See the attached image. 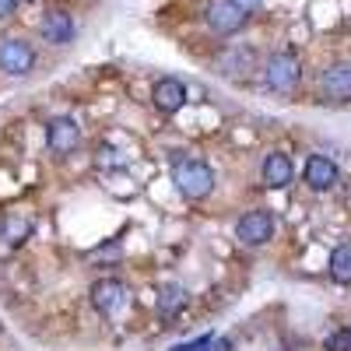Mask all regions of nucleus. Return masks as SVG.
<instances>
[{
	"instance_id": "423d86ee",
	"label": "nucleus",
	"mask_w": 351,
	"mask_h": 351,
	"mask_svg": "<svg viewBox=\"0 0 351 351\" xmlns=\"http://www.w3.org/2000/svg\"><path fill=\"white\" fill-rule=\"evenodd\" d=\"M39 36H43L49 46H67V43H74L77 25H74L71 11H64V8H49V11L43 14V21H39Z\"/></svg>"
},
{
	"instance_id": "0eeeda50",
	"label": "nucleus",
	"mask_w": 351,
	"mask_h": 351,
	"mask_svg": "<svg viewBox=\"0 0 351 351\" xmlns=\"http://www.w3.org/2000/svg\"><path fill=\"white\" fill-rule=\"evenodd\" d=\"M302 180H306V186H309V190L327 193V190H334V186H337L341 169H337V162H334V158H327V155H309V158H306V169H302Z\"/></svg>"
},
{
	"instance_id": "2eb2a0df",
	"label": "nucleus",
	"mask_w": 351,
	"mask_h": 351,
	"mask_svg": "<svg viewBox=\"0 0 351 351\" xmlns=\"http://www.w3.org/2000/svg\"><path fill=\"white\" fill-rule=\"evenodd\" d=\"M330 278L341 285H351V246H337L330 253Z\"/></svg>"
},
{
	"instance_id": "6e6552de",
	"label": "nucleus",
	"mask_w": 351,
	"mask_h": 351,
	"mask_svg": "<svg viewBox=\"0 0 351 351\" xmlns=\"http://www.w3.org/2000/svg\"><path fill=\"white\" fill-rule=\"evenodd\" d=\"M88 295H92V306H95L102 316H116V313L127 306V285L116 281V278H99Z\"/></svg>"
},
{
	"instance_id": "6ab92c4d",
	"label": "nucleus",
	"mask_w": 351,
	"mask_h": 351,
	"mask_svg": "<svg viewBox=\"0 0 351 351\" xmlns=\"http://www.w3.org/2000/svg\"><path fill=\"white\" fill-rule=\"evenodd\" d=\"M14 11H18V0H0V21L11 18Z\"/></svg>"
},
{
	"instance_id": "f03ea898",
	"label": "nucleus",
	"mask_w": 351,
	"mask_h": 351,
	"mask_svg": "<svg viewBox=\"0 0 351 351\" xmlns=\"http://www.w3.org/2000/svg\"><path fill=\"white\" fill-rule=\"evenodd\" d=\"M299 77H302V64H299V56L288 53V49L274 53L271 60H267V67H263V81H267V88H271V92H278V95L295 92Z\"/></svg>"
},
{
	"instance_id": "a211bd4d",
	"label": "nucleus",
	"mask_w": 351,
	"mask_h": 351,
	"mask_svg": "<svg viewBox=\"0 0 351 351\" xmlns=\"http://www.w3.org/2000/svg\"><path fill=\"white\" fill-rule=\"evenodd\" d=\"M211 341H215V334H204V337H197V341H190V344H176L172 351H208Z\"/></svg>"
},
{
	"instance_id": "f8f14e48",
	"label": "nucleus",
	"mask_w": 351,
	"mask_h": 351,
	"mask_svg": "<svg viewBox=\"0 0 351 351\" xmlns=\"http://www.w3.org/2000/svg\"><path fill=\"white\" fill-rule=\"evenodd\" d=\"M215 71L225 77H243L246 71H253V49L246 46H228L215 56Z\"/></svg>"
},
{
	"instance_id": "1a4fd4ad",
	"label": "nucleus",
	"mask_w": 351,
	"mask_h": 351,
	"mask_svg": "<svg viewBox=\"0 0 351 351\" xmlns=\"http://www.w3.org/2000/svg\"><path fill=\"white\" fill-rule=\"evenodd\" d=\"M77 144H81V127L71 120V116H56V120H49L46 148L53 155H71V152H77Z\"/></svg>"
},
{
	"instance_id": "dca6fc26",
	"label": "nucleus",
	"mask_w": 351,
	"mask_h": 351,
	"mask_svg": "<svg viewBox=\"0 0 351 351\" xmlns=\"http://www.w3.org/2000/svg\"><path fill=\"white\" fill-rule=\"evenodd\" d=\"M4 232H8V239L18 246V243L28 239V232H32V221H28V218H8V221H4Z\"/></svg>"
},
{
	"instance_id": "412c9836",
	"label": "nucleus",
	"mask_w": 351,
	"mask_h": 351,
	"mask_svg": "<svg viewBox=\"0 0 351 351\" xmlns=\"http://www.w3.org/2000/svg\"><path fill=\"white\" fill-rule=\"evenodd\" d=\"M236 4H239L246 14H253V11H260V4H263V0H236Z\"/></svg>"
},
{
	"instance_id": "ddd939ff",
	"label": "nucleus",
	"mask_w": 351,
	"mask_h": 351,
	"mask_svg": "<svg viewBox=\"0 0 351 351\" xmlns=\"http://www.w3.org/2000/svg\"><path fill=\"white\" fill-rule=\"evenodd\" d=\"M263 183H267L271 190H285L291 183V176H295V169H291V158L285 152H271L267 158H263Z\"/></svg>"
},
{
	"instance_id": "aec40b11",
	"label": "nucleus",
	"mask_w": 351,
	"mask_h": 351,
	"mask_svg": "<svg viewBox=\"0 0 351 351\" xmlns=\"http://www.w3.org/2000/svg\"><path fill=\"white\" fill-rule=\"evenodd\" d=\"M208 351H232V341H228V337H221V341L215 337V341L208 344Z\"/></svg>"
},
{
	"instance_id": "9d476101",
	"label": "nucleus",
	"mask_w": 351,
	"mask_h": 351,
	"mask_svg": "<svg viewBox=\"0 0 351 351\" xmlns=\"http://www.w3.org/2000/svg\"><path fill=\"white\" fill-rule=\"evenodd\" d=\"M152 102H155L158 112L176 116V112L186 106V84L180 77H158L155 88H152Z\"/></svg>"
},
{
	"instance_id": "f257e3e1",
	"label": "nucleus",
	"mask_w": 351,
	"mask_h": 351,
	"mask_svg": "<svg viewBox=\"0 0 351 351\" xmlns=\"http://www.w3.org/2000/svg\"><path fill=\"white\" fill-rule=\"evenodd\" d=\"M172 180H176V190H180L186 200H208L211 190H215V172L208 162H200V158H183V162H176V172H172Z\"/></svg>"
},
{
	"instance_id": "20e7f679",
	"label": "nucleus",
	"mask_w": 351,
	"mask_h": 351,
	"mask_svg": "<svg viewBox=\"0 0 351 351\" xmlns=\"http://www.w3.org/2000/svg\"><path fill=\"white\" fill-rule=\"evenodd\" d=\"M204 18H208V28H211L215 36H236L239 28L246 25L250 14L236 4V0H208Z\"/></svg>"
},
{
	"instance_id": "9b49d317",
	"label": "nucleus",
	"mask_w": 351,
	"mask_h": 351,
	"mask_svg": "<svg viewBox=\"0 0 351 351\" xmlns=\"http://www.w3.org/2000/svg\"><path fill=\"white\" fill-rule=\"evenodd\" d=\"M319 92H324L327 99H334V102H348L351 99V64L341 60V64L327 67L324 74H319Z\"/></svg>"
},
{
	"instance_id": "4468645a",
	"label": "nucleus",
	"mask_w": 351,
	"mask_h": 351,
	"mask_svg": "<svg viewBox=\"0 0 351 351\" xmlns=\"http://www.w3.org/2000/svg\"><path fill=\"white\" fill-rule=\"evenodd\" d=\"M183 302H186V291L180 288V285H165L162 291H158V316L162 319H169V316H176V313H180L183 309Z\"/></svg>"
},
{
	"instance_id": "7ed1b4c3",
	"label": "nucleus",
	"mask_w": 351,
	"mask_h": 351,
	"mask_svg": "<svg viewBox=\"0 0 351 351\" xmlns=\"http://www.w3.org/2000/svg\"><path fill=\"white\" fill-rule=\"evenodd\" d=\"M32 71H36V49H32V43H25L18 36L0 39V74L25 77Z\"/></svg>"
},
{
	"instance_id": "f3484780",
	"label": "nucleus",
	"mask_w": 351,
	"mask_h": 351,
	"mask_svg": "<svg viewBox=\"0 0 351 351\" xmlns=\"http://www.w3.org/2000/svg\"><path fill=\"white\" fill-rule=\"evenodd\" d=\"M324 351H351V327H337L324 341Z\"/></svg>"
},
{
	"instance_id": "39448f33",
	"label": "nucleus",
	"mask_w": 351,
	"mask_h": 351,
	"mask_svg": "<svg viewBox=\"0 0 351 351\" xmlns=\"http://www.w3.org/2000/svg\"><path fill=\"white\" fill-rule=\"evenodd\" d=\"M236 236L239 243L246 246H263V243H271L274 239V215L267 208H256V211H246L236 225Z\"/></svg>"
}]
</instances>
